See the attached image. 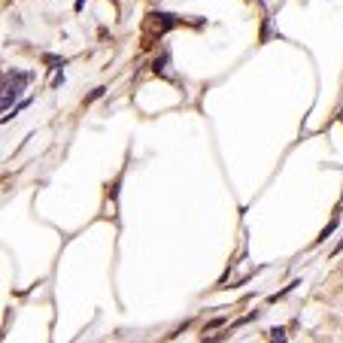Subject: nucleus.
<instances>
[{
  "label": "nucleus",
  "mask_w": 343,
  "mask_h": 343,
  "mask_svg": "<svg viewBox=\"0 0 343 343\" xmlns=\"http://www.w3.org/2000/svg\"><path fill=\"white\" fill-rule=\"evenodd\" d=\"M31 82V73H6L3 76V113H9V104L21 94V88Z\"/></svg>",
  "instance_id": "1"
}]
</instances>
